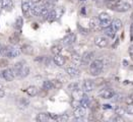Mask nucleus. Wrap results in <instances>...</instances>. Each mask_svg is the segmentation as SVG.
<instances>
[{
  "instance_id": "f257e3e1",
  "label": "nucleus",
  "mask_w": 133,
  "mask_h": 122,
  "mask_svg": "<svg viewBox=\"0 0 133 122\" xmlns=\"http://www.w3.org/2000/svg\"><path fill=\"white\" fill-rule=\"evenodd\" d=\"M104 66H105V63L103 60L101 59H95L90 62L89 64V72L92 76H98L100 75L104 69Z\"/></svg>"
},
{
  "instance_id": "f03ea898",
  "label": "nucleus",
  "mask_w": 133,
  "mask_h": 122,
  "mask_svg": "<svg viewBox=\"0 0 133 122\" xmlns=\"http://www.w3.org/2000/svg\"><path fill=\"white\" fill-rule=\"evenodd\" d=\"M21 54V50L18 48H16L15 46H7L5 49H4V55L7 58H15V57H18Z\"/></svg>"
},
{
  "instance_id": "7ed1b4c3",
  "label": "nucleus",
  "mask_w": 133,
  "mask_h": 122,
  "mask_svg": "<svg viewBox=\"0 0 133 122\" xmlns=\"http://www.w3.org/2000/svg\"><path fill=\"white\" fill-rule=\"evenodd\" d=\"M87 114V111H85V108L82 107V106H78V107H75L74 110H73V116L75 119L77 120H81L84 118Z\"/></svg>"
},
{
  "instance_id": "20e7f679",
  "label": "nucleus",
  "mask_w": 133,
  "mask_h": 122,
  "mask_svg": "<svg viewBox=\"0 0 133 122\" xmlns=\"http://www.w3.org/2000/svg\"><path fill=\"white\" fill-rule=\"evenodd\" d=\"M101 98L103 99H112L115 95H116V92L113 89H110V88H106V89H102L100 93H99Z\"/></svg>"
},
{
  "instance_id": "39448f33",
  "label": "nucleus",
  "mask_w": 133,
  "mask_h": 122,
  "mask_svg": "<svg viewBox=\"0 0 133 122\" xmlns=\"http://www.w3.org/2000/svg\"><path fill=\"white\" fill-rule=\"evenodd\" d=\"M95 44L99 48H106L109 44V41L105 36H97L95 38Z\"/></svg>"
},
{
  "instance_id": "423d86ee",
  "label": "nucleus",
  "mask_w": 133,
  "mask_h": 122,
  "mask_svg": "<svg viewBox=\"0 0 133 122\" xmlns=\"http://www.w3.org/2000/svg\"><path fill=\"white\" fill-rule=\"evenodd\" d=\"M95 87H96V84L94 80L91 79H85L82 84V91L84 93H90L95 89Z\"/></svg>"
},
{
  "instance_id": "0eeeda50",
  "label": "nucleus",
  "mask_w": 133,
  "mask_h": 122,
  "mask_svg": "<svg viewBox=\"0 0 133 122\" xmlns=\"http://www.w3.org/2000/svg\"><path fill=\"white\" fill-rule=\"evenodd\" d=\"M2 76L6 81H12L16 75H15V73H14L12 68H6V69H4L2 71Z\"/></svg>"
},
{
  "instance_id": "6e6552de",
  "label": "nucleus",
  "mask_w": 133,
  "mask_h": 122,
  "mask_svg": "<svg viewBox=\"0 0 133 122\" xmlns=\"http://www.w3.org/2000/svg\"><path fill=\"white\" fill-rule=\"evenodd\" d=\"M131 8V5L128 3V2H124L122 0H120V2L118 3V5L115 7V11H118V12H126V11L130 10Z\"/></svg>"
},
{
  "instance_id": "1a4fd4ad",
  "label": "nucleus",
  "mask_w": 133,
  "mask_h": 122,
  "mask_svg": "<svg viewBox=\"0 0 133 122\" xmlns=\"http://www.w3.org/2000/svg\"><path fill=\"white\" fill-rule=\"evenodd\" d=\"M92 57H94V52L91 51H87L84 52L81 56V63L82 64H90V62L92 61Z\"/></svg>"
},
{
  "instance_id": "9d476101",
  "label": "nucleus",
  "mask_w": 133,
  "mask_h": 122,
  "mask_svg": "<svg viewBox=\"0 0 133 122\" xmlns=\"http://www.w3.org/2000/svg\"><path fill=\"white\" fill-rule=\"evenodd\" d=\"M75 41H76V36H75V34L71 33L63 38L62 43H63L64 46H70V45L73 44Z\"/></svg>"
},
{
  "instance_id": "9b49d317",
  "label": "nucleus",
  "mask_w": 133,
  "mask_h": 122,
  "mask_svg": "<svg viewBox=\"0 0 133 122\" xmlns=\"http://www.w3.org/2000/svg\"><path fill=\"white\" fill-rule=\"evenodd\" d=\"M66 72L67 74L69 76H71V78H76V76H78L80 74L79 69L76 68L75 66H68L66 68Z\"/></svg>"
},
{
  "instance_id": "f8f14e48",
  "label": "nucleus",
  "mask_w": 133,
  "mask_h": 122,
  "mask_svg": "<svg viewBox=\"0 0 133 122\" xmlns=\"http://www.w3.org/2000/svg\"><path fill=\"white\" fill-rule=\"evenodd\" d=\"M53 61L57 66H63L66 62L65 60V57L62 56L61 54H57V55H54V58H53Z\"/></svg>"
},
{
  "instance_id": "ddd939ff",
  "label": "nucleus",
  "mask_w": 133,
  "mask_h": 122,
  "mask_svg": "<svg viewBox=\"0 0 133 122\" xmlns=\"http://www.w3.org/2000/svg\"><path fill=\"white\" fill-rule=\"evenodd\" d=\"M111 27L115 30V31H116V32H119V31L123 28L122 21H121L120 18H115V20H113Z\"/></svg>"
},
{
  "instance_id": "4468645a",
  "label": "nucleus",
  "mask_w": 133,
  "mask_h": 122,
  "mask_svg": "<svg viewBox=\"0 0 133 122\" xmlns=\"http://www.w3.org/2000/svg\"><path fill=\"white\" fill-rule=\"evenodd\" d=\"M42 9H43V6H41L39 3H37V4H32L31 11H32V14H33V15H36V16L41 15Z\"/></svg>"
},
{
  "instance_id": "2eb2a0df",
  "label": "nucleus",
  "mask_w": 133,
  "mask_h": 122,
  "mask_svg": "<svg viewBox=\"0 0 133 122\" xmlns=\"http://www.w3.org/2000/svg\"><path fill=\"white\" fill-rule=\"evenodd\" d=\"M1 7L4 9V10H8L10 11L13 7V2L12 0H2L1 1Z\"/></svg>"
},
{
  "instance_id": "dca6fc26",
  "label": "nucleus",
  "mask_w": 133,
  "mask_h": 122,
  "mask_svg": "<svg viewBox=\"0 0 133 122\" xmlns=\"http://www.w3.org/2000/svg\"><path fill=\"white\" fill-rule=\"evenodd\" d=\"M24 66V62L23 61H19V62H16L13 67H12V69H13V71H14V73H15V75L16 76H19V73H21V70L22 69V67Z\"/></svg>"
},
{
  "instance_id": "f3484780",
  "label": "nucleus",
  "mask_w": 133,
  "mask_h": 122,
  "mask_svg": "<svg viewBox=\"0 0 133 122\" xmlns=\"http://www.w3.org/2000/svg\"><path fill=\"white\" fill-rule=\"evenodd\" d=\"M22 52L25 55H33L34 54V48L31 45L24 44L22 46Z\"/></svg>"
},
{
  "instance_id": "a211bd4d",
  "label": "nucleus",
  "mask_w": 133,
  "mask_h": 122,
  "mask_svg": "<svg viewBox=\"0 0 133 122\" xmlns=\"http://www.w3.org/2000/svg\"><path fill=\"white\" fill-rule=\"evenodd\" d=\"M32 8V3L30 1H22V10L23 14H28Z\"/></svg>"
},
{
  "instance_id": "6ab92c4d",
  "label": "nucleus",
  "mask_w": 133,
  "mask_h": 122,
  "mask_svg": "<svg viewBox=\"0 0 133 122\" xmlns=\"http://www.w3.org/2000/svg\"><path fill=\"white\" fill-rule=\"evenodd\" d=\"M36 120L40 122H46L48 120H50V116L49 113H39L36 117Z\"/></svg>"
},
{
  "instance_id": "aec40b11",
  "label": "nucleus",
  "mask_w": 133,
  "mask_h": 122,
  "mask_svg": "<svg viewBox=\"0 0 133 122\" xmlns=\"http://www.w3.org/2000/svg\"><path fill=\"white\" fill-rule=\"evenodd\" d=\"M104 33H105V35H106L107 37H109V38L113 39V38H115V36H116V33H117V32H116L111 25H110L109 28L104 29Z\"/></svg>"
},
{
  "instance_id": "412c9836",
  "label": "nucleus",
  "mask_w": 133,
  "mask_h": 122,
  "mask_svg": "<svg viewBox=\"0 0 133 122\" xmlns=\"http://www.w3.org/2000/svg\"><path fill=\"white\" fill-rule=\"evenodd\" d=\"M79 102H80V106H82V107H84V108H88L89 105H90L89 98L85 94H83V96L81 97V99L79 100Z\"/></svg>"
},
{
  "instance_id": "4be33fe9",
  "label": "nucleus",
  "mask_w": 133,
  "mask_h": 122,
  "mask_svg": "<svg viewBox=\"0 0 133 122\" xmlns=\"http://www.w3.org/2000/svg\"><path fill=\"white\" fill-rule=\"evenodd\" d=\"M25 92H26V94H28L30 97H35V96L38 95L39 89H38L37 87H35V86H31V87H29L28 89H25Z\"/></svg>"
},
{
  "instance_id": "5701e85b",
  "label": "nucleus",
  "mask_w": 133,
  "mask_h": 122,
  "mask_svg": "<svg viewBox=\"0 0 133 122\" xmlns=\"http://www.w3.org/2000/svg\"><path fill=\"white\" fill-rule=\"evenodd\" d=\"M29 74H30V67L28 66V65H25V64H24V66L22 67V69L21 70V73H19V78H26Z\"/></svg>"
},
{
  "instance_id": "b1692460",
  "label": "nucleus",
  "mask_w": 133,
  "mask_h": 122,
  "mask_svg": "<svg viewBox=\"0 0 133 122\" xmlns=\"http://www.w3.org/2000/svg\"><path fill=\"white\" fill-rule=\"evenodd\" d=\"M43 89L45 91H51L52 89H54V84L51 80H45L43 82Z\"/></svg>"
},
{
  "instance_id": "393cba45",
  "label": "nucleus",
  "mask_w": 133,
  "mask_h": 122,
  "mask_svg": "<svg viewBox=\"0 0 133 122\" xmlns=\"http://www.w3.org/2000/svg\"><path fill=\"white\" fill-rule=\"evenodd\" d=\"M112 18L110 20H105V21H99V24H100L101 29H106V28H109L112 24Z\"/></svg>"
},
{
  "instance_id": "a878e982",
  "label": "nucleus",
  "mask_w": 133,
  "mask_h": 122,
  "mask_svg": "<svg viewBox=\"0 0 133 122\" xmlns=\"http://www.w3.org/2000/svg\"><path fill=\"white\" fill-rule=\"evenodd\" d=\"M22 25H23V20H22V16H18V17H17V20H16V22H15V25H14V28H15V30H16V31L21 32Z\"/></svg>"
},
{
  "instance_id": "bb28decb",
  "label": "nucleus",
  "mask_w": 133,
  "mask_h": 122,
  "mask_svg": "<svg viewBox=\"0 0 133 122\" xmlns=\"http://www.w3.org/2000/svg\"><path fill=\"white\" fill-rule=\"evenodd\" d=\"M9 41H10L11 44H13V45L17 44V43L19 42V36H18V34L17 33L12 34L10 37H9Z\"/></svg>"
},
{
  "instance_id": "cd10ccee",
  "label": "nucleus",
  "mask_w": 133,
  "mask_h": 122,
  "mask_svg": "<svg viewBox=\"0 0 133 122\" xmlns=\"http://www.w3.org/2000/svg\"><path fill=\"white\" fill-rule=\"evenodd\" d=\"M57 17H58V15H57V11H56L55 9H52V10H50V12H49L47 20H48L49 22H54Z\"/></svg>"
},
{
  "instance_id": "c85d7f7f",
  "label": "nucleus",
  "mask_w": 133,
  "mask_h": 122,
  "mask_svg": "<svg viewBox=\"0 0 133 122\" xmlns=\"http://www.w3.org/2000/svg\"><path fill=\"white\" fill-rule=\"evenodd\" d=\"M51 52H52L54 55L60 54V53L62 52V46H61V45H54V46H52Z\"/></svg>"
},
{
  "instance_id": "c756f323",
  "label": "nucleus",
  "mask_w": 133,
  "mask_h": 122,
  "mask_svg": "<svg viewBox=\"0 0 133 122\" xmlns=\"http://www.w3.org/2000/svg\"><path fill=\"white\" fill-rule=\"evenodd\" d=\"M120 2V0H110V1H106V3H107V6L109 7V8H111V9H115V7L118 5V3Z\"/></svg>"
},
{
  "instance_id": "7c9ffc66",
  "label": "nucleus",
  "mask_w": 133,
  "mask_h": 122,
  "mask_svg": "<svg viewBox=\"0 0 133 122\" xmlns=\"http://www.w3.org/2000/svg\"><path fill=\"white\" fill-rule=\"evenodd\" d=\"M71 60H72V62H73L74 64H76V65H78V64L81 63V57L78 55L77 53H73V54H72V56H71Z\"/></svg>"
},
{
  "instance_id": "2f4dec72",
  "label": "nucleus",
  "mask_w": 133,
  "mask_h": 122,
  "mask_svg": "<svg viewBox=\"0 0 133 122\" xmlns=\"http://www.w3.org/2000/svg\"><path fill=\"white\" fill-rule=\"evenodd\" d=\"M98 18H99V21H105V20H110L111 18V15L108 13V12H101L100 14H99V16H98Z\"/></svg>"
},
{
  "instance_id": "473e14b6",
  "label": "nucleus",
  "mask_w": 133,
  "mask_h": 122,
  "mask_svg": "<svg viewBox=\"0 0 133 122\" xmlns=\"http://www.w3.org/2000/svg\"><path fill=\"white\" fill-rule=\"evenodd\" d=\"M68 89L72 91V92H75V91H78L79 89V84L78 82H71L68 85Z\"/></svg>"
},
{
  "instance_id": "72a5a7b5",
  "label": "nucleus",
  "mask_w": 133,
  "mask_h": 122,
  "mask_svg": "<svg viewBox=\"0 0 133 122\" xmlns=\"http://www.w3.org/2000/svg\"><path fill=\"white\" fill-rule=\"evenodd\" d=\"M115 112H116V114L123 116L125 114V112H126V108H124L123 106H117L116 109H115Z\"/></svg>"
},
{
  "instance_id": "f704fd0d",
  "label": "nucleus",
  "mask_w": 133,
  "mask_h": 122,
  "mask_svg": "<svg viewBox=\"0 0 133 122\" xmlns=\"http://www.w3.org/2000/svg\"><path fill=\"white\" fill-rule=\"evenodd\" d=\"M89 27H90V29H91V30H94V31H98V30L101 28L100 24H97L94 20H92V21H90V22H89Z\"/></svg>"
},
{
  "instance_id": "c9c22d12",
  "label": "nucleus",
  "mask_w": 133,
  "mask_h": 122,
  "mask_svg": "<svg viewBox=\"0 0 133 122\" xmlns=\"http://www.w3.org/2000/svg\"><path fill=\"white\" fill-rule=\"evenodd\" d=\"M68 119H69L68 115H66V114H62V115H60V116L58 117L57 121H59V122H66V121H68Z\"/></svg>"
},
{
  "instance_id": "e433bc0d",
  "label": "nucleus",
  "mask_w": 133,
  "mask_h": 122,
  "mask_svg": "<svg viewBox=\"0 0 133 122\" xmlns=\"http://www.w3.org/2000/svg\"><path fill=\"white\" fill-rule=\"evenodd\" d=\"M49 12H50V11H49V9H48V7L43 6V9H42V12H41V16H42V17H45V18H47Z\"/></svg>"
},
{
  "instance_id": "4c0bfd02",
  "label": "nucleus",
  "mask_w": 133,
  "mask_h": 122,
  "mask_svg": "<svg viewBox=\"0 0 133 122\" xmlns=\"http://www.w3.org/2000/svg\"><path fill=\"white\" fill-rule=\"evenodd\" d=\"M112 121L114 122H124V118H123L121 115H118V114H116L113 118H112Z\"/></svg>"
},
{
  "instance_id": "58836bf2",
  "label": "nucleus",
  "mask_w": 133,
  "mask_h": 122,
  "mask_svg": "<svg viewBox=\"0 0 133 122\" xmlns=\"http://www.w3.org/2000/svg\"><path fill=\"white\" fill-rule=\"evenodd\" d=\"M112 99H113L114 102H121V101L124 100V99H123V96L121 94H116Z\"/></svg>"
},
{
  "instance_id": "ea45409f",
  "label": "nucleus",
  "mask_w": 133,
  "mask_h": 122,
  "mask_svg": "<svg viewBox=\"0 0 133 122\" xmlns=\"http://www.w3.org/2000/svg\"><path fill=\"white\" fill-rule=\"evenodd\" d=\"M126 113L128 115H133V104L127 105V107H126Z\"/></svg>"
},
{
  "instance_id": "a19ab883",
  "label": "nucleus",
  "mask_w": 133,
  "mask_h": 122,
  "mask_svg": "<svg viewBox=\"0 0 133 122\" xmlns=\"http://www.w3.org/2000/svg\"><path fill=\"white\" fill-rule=\"evenodd\" d=\"M125 104L126 105H130V104H133V95H130L128 96L127 98H125Z\"/></svg>"
},
{
  "instance_id": "79ce46f5",
  "label": "nucleus",
  "mask_w": 133,
  "mask_h": 122,
  "mask_svg": "<svg viewBox=\"0 0 133 122\" xmlns=\"http://www.w3.org/2000/svg\"><path fill=\"white\" fill-rule=\"evenodd\" d=\"M62 82H63V81H59V80H53V84H54V88H56V89H60V88H62Z\"/></svg>"
},
{
  "instance_id": "37998d69",
  "label": "nucleus",
  "mask_w": 133,
  "mask_h": 122,
  "mask_svg": "<svg viewBox=\"0 0 133 122\" xmlns=\"http://www.w3.org/2000/svg\"><path fill=\"white\" fill-rule=\"evenodd\" d=\"M5 96V91H4V87L2 85H0V98H3Z\"/></svg>"
},
{
  "instance_id": "c03bdc74",
  "label": "nucleus",
  "mask_w": 133,
  "mask_h": 122,
  "mask_svg": "<svg viewBox=\"0 0 133 122\" xmlns=\"http://www.w3.org/2000/svg\"><path fill=\"white\" fill-rule=\"evenodd\" d=\"M49 116H50V119H52V120H57L59 117V115L54 114V113H49Z\"/></svg>"
},
{
  "instance_id": "a18cd8bd",
  "label": "nucleus",
  "mask_w": 133,
  "mask_h": 122,
  "mask_svg": "<svg viewBox=\"0 0 133 122\" xmlns=\"http://www.w3.org/2000/svg\"><path fill=\"white\" fill-rule=\"evenodd\" d=\"M128 52H129V55H130V57H131V59L133 60V45H131V46L129 47Z\"/></svg>"
},
{
  "instance_id": "49530a36",
  "label": "nucleus",
  "mask_w": 133,
  "mask_h": 122,
  "mask_svg": "<svg viewBox=\"0 0 133 122\" xmlns=\"http://www.w3.org/2000/svg\"><path fill=\"white\" fill-rule=\"evenodd\" d=\"M130 37H131V41L133 42V21L130 24Z\"/></svg>"
},
{
  "instance_id": "de8ad7c7",
  "label": "nucleus",
  "mask_w": 133,
  "mask_h": 122,
  "mask_svg": "<svg viewBox=\"0 0 133 122\" xmlns=\"http://www.w3.org/2000/svg\"><path fill=\"white\" fill-rule=\"evenodd\" d=\"M103 109H112V106L109 104H105L103 105Z\"/></svg>"
},
{
  "instance_id": "09e8293b",
  "label": "nucleus",
  "mask_w": 133,
  "mask_h": 122,
  "mask_svg": "<svg viewBox=\"0 0 133 122\" xmlns=\"http://www.w3.org/2000/svg\"><path fill=\"white\" fill-rule=\"evenodd\" d=\"M122 64H123V66H124V67H127V66H128V61H127V60H125V59H123Z\"/></svg>"
},
{
  "instance_id": "8fccbe9b",
  "label": "nucleus",
  "mask_w": 133,
  "mask_h": 122,
  "mask_svg": "<svg viewBox=\"0 0 133 122\" xmlns=\"http://www.w3.org/2000/svg\"><path fill=\"white\" fill-rule=\"evenodd\" d=\"M78 29H79V31L82 32L81 34H88V30H84V29H82L81 27H78Z\"/></svg>"
},
{
  "instance_id": "3c124183",
  "label": "nucleus",
  "mask_w": 133,
  "mask_h": 122,
  "mask_svg": "<svg viewBox=\"0 0 133 122\" xmlns=\"http://www.w3.org/2000/svg\"><path fill=\"white\" fill-rule=\"evenodd\" d=\"M42 0H32V3L33 4H37V3H40Z\"/></svg>"
},
{
  "instance_id": "603ef678",
  "label": "nucleus",
  "mask_w": 133,
  "mask_h": 122,
  "mask_svg": "<svg viewBox=\"0 0 133 122\" xmlns=\"http://www.w3.org/2000/svg\"><path fill=\"white\" fill-rule=\"evenodd\" d=\"M81 13L82 14H85V7H82L81 8Z\"/></svg>"
},
{
  "instance_id": "864d4df0",
  "label": "nucleus",
  "mask_w": 133,
  "mask_h": 122,
  "mask_svg": "<svg viewBox=\"0 0 133 122\" xmlns=\"http://www.w3.org/2000/svg\"><path fill=\"white\" fill-rule=\"evenodd\" d=\"M127 84H129V81H128V80H125V81H124V85H127Z\"/></svg>"
},
{
  "instance_id": "5fc2aeb1",
  "label": "nucleus",
  "mask_w": 133,
  "mask_h": 122,
  "mask_svg": "<svg viewBox=\"0 0 133 122\" xmlns=\"http://www.w3.org/2000/svg\"><path fill=\"white\" fill-rule=\"evenodd\" d=\"M1 52H2V46L0 45V54H1Z\"/></svg>"
},
{
  "instance_id": "6e6d98bb",
  "label": "nucleus",
  "mask_w": 133,
  "mask_h": 122,
  "mask_svg": "<svg viewBox=\"0 0 133 122\" xmlns=\"http://www.w3.org/2000/svg\"><path fill=\"white\" fill-rule=\"evenodd\" d=\"M78 1H80V2H85V1H88V0H78Z\"/></svg>"
},
{
  "instance_id": "4d7b16f0",
  "label": "nucleus",
  "mask_w": 133,
  "mask_h": 122,
  "mask_svg": "<svg viewBox=\"0 0 133 122\" xmlns=\"http://www.w3.org/2000/svg\"><path fill=\"white\" fill-rule=\"evenodd\" d=\"M131 20H132V21H133V13H132V14H131Z\"/></svg>"
},
{
  "instance_id": "13d9d810",
  "label": "nucleus",
  "mask_w": 133,
  "mask_h": 122,
  "mask_svg": "<svg viewBox=\"0 0 133 122\" xmlns=\"http://www.w3.org/2000/svg\"><path fill=\"white\" fill-rule=\"evenodd\" d=\"M51 1H54V2H56V1H58V0H51Z\"/></svg>"
},
{
  "instance_id": "bf43d9fd",
  "label": "nucleus",
  "mask_w": 133,
  "mask_h": 122,
  "mask_svg": "<svg viewBox=\"0 0 133 122\" xmlns=\"http://www.w3.org/2000/svg\"><path fill=\"white\" fill-rule=\"evenodd\" d=\"M105 1H110V0H105Z\"/></svg>"
}]
</instances>
